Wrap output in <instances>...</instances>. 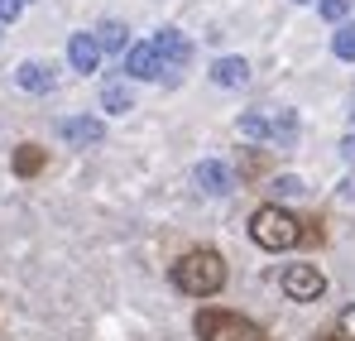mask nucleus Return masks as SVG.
Wrapping results in <instances>:
<instances>
[{"label":"nucleus","instance_id":"f03ea898","mask_svg":"<svg viewBox=\"0 0 355 341\" xmlns=\"http://www.w3.org/2000/svg\"><path fill=\"white\" fill-rule=\"evenodd\" d=\"M173 288L187 293V298H211V293H221V288H226V260H221L216 250H207V245L178 255L173 260Z\"/></svg>","mask_w":355,"mask_h":341},{"label":"nucleus","instance_id":"dca6fc26","mask_svg":"<svg viewBox=\"0 0 355 341\" xmlns=\"http://www.w3.org/2000/svg\"><path fill=\"white\" fill-rule=\"evenodd\" d=\"M236 130H240V140L259 144V140H269V115H264V111H245L236 120Z\"/></svg>","mask_w":355,"mask_h":341},{"label":"nucleus","instance_id":"9b49d317","mask_svg":"<svg viewBox=\"0 0 355 341\" xmlns=\"http://www.w3.org/2000/svg\"><path fill=\"white\" fill-rule=\"evenodd\" d=\"M96 44H101V53H120V58L135 49V44H130V29H125L120 19H101V24H96Z\"/></svg>","mask_w":355,"mask_h":341},{"label":"nucleus","instance_id":"5701e85b","mask_svg":"<svg viewBox=\"0 0 355 341\" xmlns=\"http://www.w3.org/2000/svg\"><path fill=\"white\" fill-rule=\"evenodd\" d=\"M341 197H346V202H355V178H346V183H341Z\"/></svg>","mask_w":355,"mask_h":341},{"label":"nucleus","instance_id":"6e6552de","mask_svg":"<svg viewBox=\"0 0 355 341\" xmlns=\"http://www.w3.org/2000/svg\"><path fill=\"white\" fill-rule=\"evenodd\" d=\"M192 183H197L202 192H211V197H226V192L236 188V173L226 169L221 159H202V164L192 169Z\"/></svg>","mask_w":355,"mask_h":341},{"label":"nucleus","instance_id":"39448f33","mask_svg":"<svg viewBox=\"0 0 355 341\" xmlns=\"http://www.w3.org/2000/svg\"><path fill=\"white\" fill-rule=\"evenodd\" d=\"M58 140H67L72 149L101 144V140H106V120H96V115H62L58 120Z\"/></svg>","mask_w":355,"mask_h":341},{"label":"nucleus","instance_id":"b1692460","mask_svg":"<svg viewBox=\"0 0 355 341\" xmlns=\"http://www.w3.org/2000/svg\"><path fill=\"white\" fill-rule=\"evenodd\" d=\"M317 341H341V337H317Z\"/></svg>","mask_w":355,"mask_h":341},{"label":"nucleus","instance_id":"0eeeda50","mask_svg":"<svg viewBox=\"0 0 355 341\" xmlns=\"http://www.w3.org/2000/svg\"><path fill=\"white\" fill-rule=\"evenodd\" d=\"M120 72H130L135 82H154V77L164 72V58H159L154 44H135L130 53L120 58Z\"/></svg>","mask_w":355,"mask_h":341},{"label":"nucleus","instance_id":"a211bd4d","mask_svg":"<svg viewBox=\"0 0 355 341\" xmlns=\"http://www.w3.org/2000/svg\"><path fill=\"white\" fill-rule=\"evenodd\" d=\"M317 10H322V19H331V24H346V15H351V0H317Z\"/></svg>","mask_w":355,"mask_h":341},{"label":"nucleus","instance_id":"6ab92c4d","mask_svg":"<svg viewBox=\"0 0 355 341\" xmlns=\"http://www.w3.org/2000/svg\"><path fill=\"white\" fill-rule=\"evenodd\" d=\"M269 188H274L279 197H297V192H302V178H297V173H279Z\"/></svg>","mask_w":355,"mask_h":341},{"label":"nucleus","instance_id":"4be33fe9","mask_svg":"<svg viewBox=\"0 0 355 341\" xmlns=\"http://www.w3.org/2000/svg\"><path fill=\"white\" fill-rule=\"evenodd\" d=\"M341 159H346V164H355V135H346V140H341Z\"/></svg>","mask_w":355,"mask_h":341},{"label":"nucleus","instance_id":"1a4fd4ad","mask_svg":"<svg viewBox=\"0 0 355 341\" xmlns=\"http://www.w3.org/2000/svg\"><path fill=\"white\" fill-rule=\"evenodd\" d=\"M154 49H159L164 72H168V67H182V63L192 58V39H187L182 29H159V34H154Z\"/></svg>","mask_w":355,"mask_h":341},{"label":"nucleus","instance_id":"f257e3e1","mask_svg":"<svg viewBox=\"0 0 355 341\" xmlns=\"http://www.w3.org/2000/svg\"><path fill=\"white\" fill-rule=\"evenodd\" d=\"M250 235L259 250H297L302 240H312V222L293 217L288 207L279 202H264L254 217H250Z\"/></svg>","mask_w":355,"mask_h":341},{"label":"nucleus","instance_id":"20e7f679","mask_svg":"<svg viewBox=\"0 0 355 341\" xmlns=\"http://www.w3.org/2000/svg\"><path fill=\"white\" fill-rule=\"evenodd\" d=\"M279 288H284L293 303H317V298L327 293V274H322L317 265H288L284 279H279Z\"/></svg>","mask_w":355,"mask_h":341},{"label":"nucleus","instance_id":"412c9836","mask_svg":"<svg viewBox=\"0 0 355 341\" xmlns=\"http://www.w3.org/2000/svg\"><path fill=\"white\" fill-rule=\"evenodd\" d=\"M19 10H24V0H0V24H15Z\"/></svg>","mask_w":355,"mask_h":341},{"label":"nucleus","instance_id":"393cba45","mask_svg":"<svg viewBox=\"0 0 355 341\" xmlns=\"http://www.w3.org/2000/svg\"><path fill=\"white\" fill-rule=\"evenodd\" d=\"M0 29H5V24H0Z\"/></svg>","mask_w":355,"mask_h":341},{"label":"nucleus","instance_id":"f3484780","mask_svg":"<svg viewBox=\"0 0 355 341\" xmlns=\"http://www.w3.org/2000/svg\"><path fill=\"white\" fill-rule=\"evenodd\" d=\"M331 53L341 63H355V24H336V39H331Z\"/></svg>","mask_w":355,"mask_h":341},{"label":"nucleus","instance_id":"423d86ee","mask_svg":"<svg viewBox=\"0 0 355 341\" xmlns=\"http://www.w3.org/2000/svg\"><path fill=\"white\" fill-rule=\"evenodd\" d=\"M15 87L19 92H53L58 87V67L53 63H39V58H24L15 67Z\"/></svg>","mask_w":355,"mask_h":341},{"label":"nucleus","instance_id":"ddd939ff","mask_svg":"<svg viewBox=\"0 0 355 341\" xmlns=\"http://www.w3.org/2000/svg\"><path fill=\"white\" fill-rule=\"evenodd\" d=\"M269 140L279 149H288L297 140V111H269Z\"/></svg>","mask_w":355,"mask_h":341},{"label":"nucleus","instance_id":"2eb2a0df","mask_svg":"<svg viewBox=\"0 0 355 341\" xmlns=\"http://www.w3.org/2000/svg\"><path fill=\"white\" fill-rule=\"evenodd\" d=\"M101 111H111V115H125V111H135V92H130L125 82H111V87L101 92Z\"/></svg>","mask_w":355,"mask_h":341},{"label":"nucleus","instance_id":"7ed1b4c3","mask_svg":"<svg viewBox=\"0 0 355 341\" xmlns=\"http://www.w3.org/2000/svg\"><path fill=\"white\" fill-rule=\"evenodd\" d=\"M192 332L202 341H269L259 322H250L240 313H226V308H202L192 317Z\"/></svg>","mask_w":355,"mask_h":341},{"label":"nucleus","instance_id":"aec40b11","mask_svg":"<svg viewBox=\"0 0 355 341\" xmlns=\"http://www.w3.org/2000/svg\"><path fill=\"white\" fill-rule=\"evenodd\" d=\"M336 332H341V341H355V308H346V313L336 317Z\"/></svg>","mask_w":355,"mask_h":341},{"label":"nucleus","instance_id":"4468645a","mask_svg":"<svg viewBox=\"0 0 355 341\" xmlns=\"http://www.w3.org/2000/svg\"><path fill=\"white\" fill-rule=\"evenodd\" d=\"M44 164H49V149H39V144H19V149H15V173H19V178L44 173Z\"/></svg>","mask_w":355,"mask_h":341},{"label":"nucleus","instance_id":"f8f14e48","mask_svg":"<svg viewBox=\"0 0 355 341\" xmlns=\"http://www.w3.org/2000/svg\"><path fill=\"white\" fill-rule=\"evenodd\" d=\"M211 82L216 87H245L250 82V63L245 58H216L211 63Z\"/></svg>","mask_w":355,"mask_h":341},{"label":"nucleus","instance_id":"9d476101","mask_svg":"<svg viewBox=\"0 0 355 341\" xmlns=\"http://www.w3.org/2000/svg\"><path fill=\"white\" fill-rule=\"evenodd\" d=\"M67 63H72V72H96V63H101L96 34H72L67 39Z\"/></svg>","mask_w":355,"mask_h":341}]
</instances>
